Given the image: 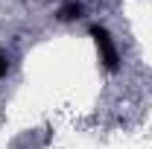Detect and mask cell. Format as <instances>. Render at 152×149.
<instances>
[{"mask_svg":"<svg viewBox=\"0 0 152 149\" xmlns=\"http://www.w3.org/2000/svg\"><path fill=\"white\" fill-rule=\"evenodd\" d=\"M6 70H9V58H6L3 53H0V76L6 73Z\"/></svg>","mask_w":152,"mask_h":149,"instance_id":"cell-3","label":"cell"},{"mask_svg":"<svg viewBox=\"0 0 152 149\" xmlns=\"http://www.w3.org/2000/svg\"><path fill=\"white\" fill-rule=\"evenodd\" d=\"M91 38L96 41V50H99V58H102L105 70L114 73V70L120 67V56H117V47H114L108 29H105V26H91Z\"/></svg>","mask_w":152,"mask_h":149,"instance_id":"cell-1","label":"cell"},{"mask_svg":"<svg viewBox=\"0 0 152 149\" xmlns=\"http://www.w3.org/2000/svg\"><path fill=\"white\" fill-rule=\"evenodd\" d=\"M82 12H85V9H82V3H67V6H61V9H58V20H61V23L79 20V18H82Z\"/></svg>","mask_w":152,"mask_h":149,"instance_id":"cell-2","label":"cell"}]
</instances>
